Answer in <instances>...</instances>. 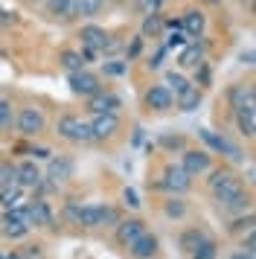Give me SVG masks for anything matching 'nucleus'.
<instances>
[{"mask_svg": "<svg viewBox=\"0 0 256 259\" xmlns=\"http://www.w3.org/2000/svg\"><path fill=\"white\" fill-rule=\"evenodd\" d=\"M212 195L219 201V207H224V210H236V212L250 210V192L244 189V184L236 175L230 181H224L221 187L212 189Z\"/></svg>", "mask_w": 256, "mask_h": 259, "instance_id": "obj_1", "label": "nucleus"}, {"mask_svg": "<svg viewBox=\"0 0 256 259\" xmlns=\"http://www.w3.org/2000/svg\"><path fill=\"white\" fill-rule=\"evenodd\" d=\"M58 64H61L67 73L84 70V61H81V56L76 53V50H61V53H58Z\"/></svg>", "mask_w": 256, "mask_h": 259, "instance_id": "obj_19", "label": "nucleus"}, {"mask_svg": "<svg viewBox=\"0 0 256 259\" xmlns=\"http://www.w3.org/2000/svg\"><path fill=\"white\" fill-rule=\"evenodd\" d=\"M0 259H6V256H3V253H0Z\"/></svg>", "mask_w": 256, "mask_h": 259, "instance_id": "obj_50", "label": "nucleus"}, {"mask_svg": "<svg viewBox=\"0 0 256 259\" xmlns=\"http://www.w3.org/2000/svg\"><path fill=\"white\" fill-rule=\"evenodd\" d=\"M47 178L53 181V184H64V181H70L73 178V160L70 157H53L50 160V169H47Z\"/></svg>", "mask_w": 256, "mask_h": 259, "instance_id": "obj_13", "label": "nucleus"}, {"mask_svg": "<svg viewBox=\"0 0 256 259\" xmlns=\"http://www.w3.org/2000/svg\"><path fill=\"white\" fill-rule=\"evenodd\" d=\"M114 3H119V0H114Z\"/></svg>", "mask_w": 256, "mask_h": 259, "instance_id": "obj_51", "label": "nucleus"}, {"mask_svg": "<svg viewBox=\"0 0 256 259\" xmlns=\"http://www.w3.org/2000/svg\"><path fill=\"white\" fill-rule=\"evenodd\" d=\"M88 125H91L93 140H111L119 131V117L116 114H96L93 122H88Z\"/></svg>", "mask_w": 256, "mask_h": 259, "instance_id": "obj_7", "label": "nucleus"}, {"mask_svg": "<svg viewBox=\"0 0 256 259\" xmlns=\"http://www.w3.org/2000/svg\"><path fill=\"white\" fill-rule=\"evenodd\" d=\"M56 131L61 140H70V143H91L93 134H91V125L81 122L76 114H64V117L56 122Z\"/></svg>", "mask_w": 256, "mask_h": 259, "instance_id": "obj_2", "label": "nucleus"}, {"mask_svg": "<svg viewBox=\"0 0 256 259\" xmlns=\"http://www.w3.org/2000/svg\"><path fill=\"white\" fill-rule=\"evenodd\" d=\"M189 187H192V178L186 175L181 166H166V169H163L160 189H169L175 195H184V192H189Z\"/></svg>", "mask_w": 256, "mask_h": 259, "instance_id": "obj_5", "label": "nucleus"}, {"mask_svg": "<svg viewBox=\"0 0 256 259\" xmlns=\"http://www.w3.org/2000/svg\"><path fill=\"white\" fill-rule=\"evenodd\" d=\"M12 122V102L9 99H0V128H6Z\"/></svg>", "mask_w": 256, "mask_h": 259, "instance_id": "obj_35", "label": "nucleus"}, {"mask_svg": "<svg viewBox=\"0 0 256 259\" xmlns=\"http://www.w3.org/2000/svg\"><path fill=\"white\" fill-rule=\"evenodd\" d=\"M166 215H169V219H184L186 215V201H181V198L166 201Z\"/></svg>", "mask_w": 256, "mask_h": 259, "instance_id": "obj_33", "label": "nucleus"}, {"mask_svg": "<svg viewBox=\"0 0 256 259\" xmlns=\"http://www.w3.org/2000/svg\"><path fill=\"white\" fill-rule=\"evenodd\" d=\"M119 105H122L119 96L111 91H99V94L88 96V111H93V114H116Z\"/></svg>", "mask_w": 256, "mask_h": 259, "instance_id": "obj_9", "label": "nucleus"}, {"mask_svg": "<svg viewBox=\"0 0 256 259\" xmlns=\"http://www.w3.org/2000/svg\"><path fill=\"white\" fill-rule=\"evenodd\" d=\"M47 9L56 18H73V0H47Z\"/></svg>", "mask_w": 256, "mask_h": 259, "instance_id": "obj_25", "label": "nucleus"}, {"mask_svg": "<svg viewBox=\"0 0 256 259\" xmlns=\"http://www.w3.org/2000/svg\"><path fill=\"white\" fill-rule=\"evenodd\" d=\"M146 6H149L151 12H157V9L163 6V0H146Z\"/></svg>", "mask_w": 256, "mask_h": 259, "instance_id": "obj_45", "label": "nucleus"}, {"mask_svg": "<svg viewBox=\"0 0 256 259\" xmlns=\"http://www.w3.org/2000/svg\"><path fill=\"white\" fill-rule=\"evenodd\" d=\"M160 29H163V18L157 12H149L146 15V21H143V38L146 35H160Z\"/></svg>", "mask_w": 256, "mask_h": 259, "instance_id": "obj_27", "label": "nucleus"}, {"mask_svg": "<svg viewBox=\"0 0 256 259\" xmlns=\"http://www.w3.org/2000/svg\"><path fill=\"white\" fill-rule=\"evenodd\" d=\"M76 224H81V227H102V207L99 204H91V207H79V212H76Z\"/></svg>", "mask_w": 256, "mask_h": 259, "instance_id": "obj_17", "label": "nucleus"}, {"mask_svg": "<svg viewBox=\"0 0 256 259\" xmlns=\"http://www.w3.org/2000/svg\"><path fill=\"white\" fill-rule=\"evenodd\" d=\"M201 99H204L201 88L189 84L186 91H181V94H178V108H181V111H195V108L201 105Z\"/></svg>", "mask_w": 256, "mask_h": 259, "instance_id": "obj_18", "label": "nucleus"}, {"mask_svg": "<svg viewBox=\"0 0 256 259\" xmlns=\"http://www.w3.org/2000/svg\"><path fill=\"white\" fill-rule=\"evenodd\" d=\"M122 204H125V207H131V210H137V207H140L137 192H134V189H122Z\"/></svg>", "mask_w": 256, "mask_h": 259, "instance_id": "obj_37", "label": "nucleus"}, {"mask_svg": "<svg viewBox=\"0 0 256 259\" xmlns=\"http://www.w3.org/2000/svg\"><path fill=\"white\" fill-rule=\"evenodd\" d=\"M18 201H21V187H6V189H0V207H3V210L18 207Z\"/></svg>", "mask_w": 256, "mask_h": 259, "instance_id": "obj_28", "label": "nucleus"}, {"mask_svg": "<svg viewBox=\"0 0 256 259\" xmlns=\"http://www.w3.org/2000/svg\"><path fill=\"white\" fill-rule=\"evenodd\" d=\"M195 82L201 84V88H207V84H209V67H207V64H204V61H201V64H198V73H195Z\"/></svg>", "mask_w": 256, "mask_h": 259, "instance_id": "obj_39", "label": "nucleus"}, {"mask_svg": "<svg viewBox=\"0 0 256 259\" xmlns=\"http://www.w3.org/2000/svg\"><path fill=\"white\" fill-rule=\"evenodd\" d=\"M160 146L166 149V152H184L186 149V137L184 134H163Z\"/></svg>", "mask_w": 256, "mask_h": 259, "instance_id": "obj_29", "label": "nucleus"}, {"mask_svg": "<svg viewBox=\"0 0 256 259\" xmlns=\"http://www.w3.org/2000/svg\"><path fill=\"white\" fill-rule=\"evenodd\" d=\"M41 253H44V250H41V245H26V253H21V256H23V259H26V256H35V259H38Z\"/></svg>", "mask_w": 256, "mask_h": 259, "instance_id": "obj_43", "label": "nucleus"}, {"mask_svg": "<svg viewBox=\"0 0 256 259\" xmlns=\"http://www.w3.org/2000/svg\"><path fill=\"white\" fill-rule=\"evenodd\" d=\"M6 187H18V166L12 160L0 163V189H6Z\"/></svg>", "mask_w": 256, "mask_h": 259, "instance_id": "obj_24", "label": "nucleus"}, {"mask_svg": "<svg viewBox=\"0 0 256 259\" xmlns=\"http://www.w3.org/2000/svg\"><path fill=\"white\" fill-rule=\"evenodd\" d=\"M41 184V169L32 163V160H26V163L18 166V187H29L35 189Z\"/></svg>", "mask_w": 256, "mask_h": 259, "instance_id": "obj_16", "label": "nucleus"}, {"mask_svg": "<svg viewBox=\"0 0 256 259\" xmlns=\"http://www.w3.org/2000/svg\"><path fill=\"white\" fill-rule=\"evenodd\" d=\"M201 242H204V233H201L198 227H189V230L181 233V250H184V253H192Z\"/></svg>", "mask_w": 256, "mask_h": 259, "instance_id": "obj_23", "label": "nucleus"}, {"mask_svg": "<svg viewBox=\"0 0 256 259\" xmlns=\"http://www.w3.org/2000/svg\"><path fill=\"white\" fill-rule=\"evenodd\" d=\"M6 259H23V256H21V250H15V253H6Z\"/></svg>", "mask_w": 256, "mask_h": 259, "instance_id": "obj_48", "label": "nucleus"}, {"mask_svg": "<svg viewBox=\"0 0 256 259\" xmlns=\"http://www.w3.org/2000/svg\"><path fill=\"white\" fill-rule=\"evenodd\" d=\"M125 61H105V73H108V76H122V73H125Z\"/></svg>", "mask_w": 256, "mask_h": 259, "instance_id": "obj_36", "label": "nucleus"}, {"mask_svg": "<svg viewBox=\"0 0 256 259\" xmlns=\"http://www.w3.org/2000/svg\"><path fill=\"white\" fill-rule=\"evenodd\" d=\"M81 47H91V50H102L105 47V41H108V35H105V29L102 26H81Z\"/></svg>", "mask_w": 256, "mask_h": 259, "instance_id": "obj_15", "label": "nucleus"}, {"mask_svg": "<svg viewBox=\"0 0 256 259\" xmlns=\"http://www.w3.org/2000/svg\"><path fill=\"white\" fill-rule=\"evenodd\" d=\"M242 253H253L256 250V236H253V230H247V239H242Z\"/></svg>", "mask_w": 256, "mask_h": 259, "instance_id": "obj_41", "label": "nucleus"}, {"mask_svg": "<svg viewBox=\"0 0 256 259\" xmlns=\"http://www.w3.org/2000/svg\"><path fill=\"white\" fill-rule=\"evenodd\" d=\"M29 154H35L38 160H47V157H50V149H44V146H38V149H29Z\"/></svg>", "mask_w": 256, "mask_h": 259, "instance_id": "obj_44", "label": "nucleus"}, {"mask_svg": "<svg viewBox=\"0 0 256 259\" xmlns=\"http://www.w3.org/2000/svg\"><path fill=\"white\" fill-rule=\"evenodd\" d=\"M242 61H244V64H253V50H247V53H242Z\"/></svg>", "mask_w": 256, "mask_h": 259, "instance_id": "obj_46", "label": "nucleus"}, {"mask_svg": "<svg viewBox=\"0 0 256 259\" xmlns=\"http://www.w3.org/2000/svg\"><path fill=\"white\" fill-rule=\"evenodd\" d=\"M143 230H146V224L140 219H119V224H116V245L128 247Z\"/></svg>", "mask_w": 256, "mask_h": 259, "instance_id": "obj_11", "label": "nucleus"}, {"mask_svg": "<svg viewBox=\"0 0 256 259\" xmlns=\"http://www.w3.org/2000/svg\"><path fill=\"white\" fill-rule=\"evenodd\" d=\"M44 128H47V119L38 108H23L21 114H18V131H21L23 137H38Z\"/></svg>", "mask_w": 256, "mask_h": 259, "instance_id": "obj_6", "label": "nucleus"}, {"mask_svg": "<svg viewBox=\"0 0 256 259\" xmlns=\"http://www.w3.org/2000/svg\"><path fill=\"white\" fill-rule=\"evenodd\" d=\"M192 259H216V242L204 239V242L192 250Z\"/></svg>", "mask_w": 256, "mask_h": 259, "instance_id": "obj_32", "label": "nucleus"}, {"mask_svg": "<svg viewBox=\"0 0 256 259\" xmlns=\"http://www.w3.org/2000/svg\"><path fill=\"white\" fill-rule=\"evenodd\" d=\"M175 105V96L166 84H151L146 91V108L149 111H169Z\"/></svg>", "mask_w": 256, "mask_h": 259, "instance_id": "obj_8", "label": "nucleus"}, {"mask_svg": "<svg viewBox=\"0 0 256 259\" xmlns=\"http://www.w3.org/2000/svg\"><path fill=\"white\" fill-rule=\"evenodd\" d=\"M209 166H212V157H209L207 149H184V160H181V169H184L189 178L204 175Z\"/></svg>", "mask_w": 256, "mask_h": 259, "instance_id": "obj_3", "label": "nucleus"}, {"mask_svg": "<svg viewBox=\"0 0 256 259\" xmlns=\"http://www.w3.org/2000/svg\"><path fill=\"white\" fill-rule=\"evenodd\" d=\"M236 125H239V134H242L244 140H253V134H256V114H244V111H239V114H236Z\"/></svg>", "mask_w": 256, "mask_h": 259, "instance_id": "obj_21", "label": "nucleus"}, {"mask_svg": "<svg viewBox=\"0 0 256 259\" xmlns=\"http://www.w3.org/2000/svg\"><path fill=\"white\" fill-rule=\"evenodd\" d=\"M102 3L105 0H73V12L81 18H96L102 12Z\"/></svg>", "mask_w": 256, "mask_h": 259, "instance_id": "obj_20", "label": "nucleus"}, {"mask_svg": "<svg viewBox=\"0 0 256 259\" xmlns=\"http://www.w3.org/2000/svg\"><path fill=\"white\" fill-rule=\"evenodd\" d=\"M181 26H184V32L189 38H201L204 26H207V18H204V12H201V9H186Z\"/></svg>", "mask_w": 256, "mask_h": 259, "instance_id": "obj_14", "label": "nucleus"}, {"mask_svg": "<svg viewBox=\"0 0 256 259\" xmlns=\"http://www.w3.org/2000/svg\"><path fill=\"white\" fill-rule=\"evenodd\" d=\"M233 178V169H227V166H221V169H212V178H209V189L221 187L224 181H230Z\"/></svg>", "mask_w": 256, "mask_h": 259, "instance_id": "obj_34", "label": "nucleus"}, {"mask_svg": "<svg viewBox=\"0 0 256 259\" xmlns=\"http://www.w3.org/2000/svg\"><path fill=\"white\" fill-rule=\"evenodd\" d=\"M178 64H181V67H198V64H201V47H198V44L184 47V53H181Z\"/></svg>", "mask_w": 256, "mask_h": 259, "instance_id": "obj_26", "label": "nucleus"}, {"mask_svg": "<svg viewBox=\"0 0 256 259\" xmlns=\"http://www.w3.org/2000/svg\"><path fill=\"white\" fill-rule=\"evenodd\" d=\"M189 84H192V82H189L186 76H181V73H175V70L166 73V88H169V91H175V96L181 94V91H186Z\"/></svg>", "mask_w": 256, "mask_h": 259, "instance_id": "obj_30", "label": "nucleus"}, {"mask_svg": "<svg viewBox=\"0 0 256 259\" xmlns=\"http://www.w3.org/2000/svg\"><path fill=\"white\" fill-rule=\"evenodd\" d=\"M70 82V91L76 96H93L102 91V82H99V76H93L91 70H76L67 76Z\"/></svg>", "mask_w": 256, "mask_h": 259, "instance_id": "obj_4", "label": "nucleus"}, {"mask_svg": "<svg viewBox=\"0 0 256 259\" xmlns=\"http://www.w3.org/2000/svg\"><path fill=\"white\" fill-rule=\"evenodd\" d=\"M105 224H119V212L114 207H102V227Z\"/></svg>", "mask_w": 256, "mask_h": 259, "instance_id": "obj_38", "label": "nucleus"}, {"mask_svg": "<svg viewBox=\"0 0 256 259\" xmlns=\"http://www.w3.org/2000/svg\"><path fill=\"white\" fill-rule=\"evenodd\" d=\"M230 259H253V253H233Z\"/></svg>", "mask_w": 256, "mask_h": 259, "instance_id": "obj_47", "label": "nucleus"}, {"mask_svg": "<svg viewBox=\"0 0 256 259\" xmlns=\"http://www.w3.org/2000/svg\"><path fill=\"white\" fill-rule=\"evenodd\" d=\"M128 253H131L134 259H151L154 253H157V236H151V233L143 230V233L128 245Z\"/></svg>", "mask_w": 256, "mask_h": 259, "instance_id": "obj_10", "label": "nucleus"}, {"mask_svg": "<svg viewBox=\"0 0 256 259\" xmlns=\"http://www.w3.org/2000/svg\"><path fill=\"white\" fill-rule=\"evenodd\" d=\"M227 230H230V233H242V230H253V212H247V215H239V219H233Z\"/></svg>", "mask_w": 256, "mask_h": 259, "instance_id": "obj_31", "label": "nucleus"}, {"mask_svg": "<svg viewBox=\"0 0 256 259\" xmlns=\"http://www.w3.org/2000/svg\"><path fill=\"white\" fill-rule=\"evenodd\" d=\"M140 50H143V35L131 41V47H128V61H131V59H137V56H140Z\"/></svg>", "mask_w": 256, "mask_h": 259, "instance_id": "obj_42", "label": "nucleus"}, {"mask_svg": "<svg viewBox=\"0 0 256 259\" xmlns=\"http://www.w3.org/2000/svg\"><path fill=\"white\" fill-rule=\"evenodd\" d=\"M184 44H186V35H184V32H178V29H175V32H172V35H169V41H166V47H184Z\"/></svg>", "mask_w": 256, "mask_h": 259, "instance_id": "obj_40", "label": "nucleus"}, {"mask_svg": "<svg viewBox=\"0 0 256 259\" xmlns=\"http://www.w3.org/2000/svg\"><path fill=\"white\" fill-rule=\"evenodd\" d=\"M26 224L29 227H47V224H53V212H50V204L41 198H35L29 207H26Z\"/></svg>", "mask_w": 256, "mask_h": 259, "instance_id": "obj_12", "label": "nucleus"}, {"mask_svg": "<svg viewBox=\"0 0 256 259\" xmlns=\"http://www.w3.org/2000/svg\"><path fill=\"white\" fill-rule=\"evenodd\" d=\"M29 233V224L26 222H15V219H3V227H0V236H9V239H23Z\"/></svg>", "mask_w": 256, "mask_h": 259, "instance_id": "obj_22", "label": "nucleus"}, {"mask_svg": "<svg viewBox=\"0 0 256 259\" xmlns=\"http://www.w3.org/2000/svg\"><path fill=\"white\" fill-rule=\"evenodd\" d=\"M204 3H209V6H221V0H204Z\"/></svg>", "mask_w": 256, "mask_h": 259, "instance_id": "obj_49", "label": "nucleus"}]
</instances>
